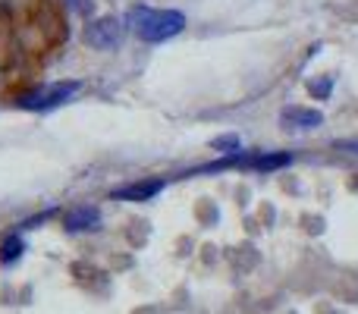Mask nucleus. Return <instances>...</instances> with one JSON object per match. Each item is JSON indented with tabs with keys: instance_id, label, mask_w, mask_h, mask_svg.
<instances>
[{
	"instance_id": "nucleus-1",
	"label": "nucleus",
	"mask_w": 358,
	"mask_h": 314,
	"mask_svg": "<svg viewBox=\"0 0 358 314\" xmlns=\"http://www.w3.org/2000/svg\"><path fill=\"white\" fill-rule=\"evenodd\" d=\"M123 22L138 41L148 44L170 41L185 29V16L179 10H151V6H132Z\"/></svg>"
},
{
	"instance_id": "nucleus-2",
	"label": "nucleus",
	"mask_w": 358,
	"mask_h": 314,
	"mask_svg": "<svg viewBox=\"0 0 358 314\" xmlns=\"http://www.w3.org/2000/svg\"><path fill=\"white\" fill-rule=\"evenodd\" d=\"M82 88L79 79H60V82H48V85H38L31 92L19 94L16 98V107L22 110H54V107L66 104L76 92Z\"/></svg>"
},
{
	"instance_id": "nucleus-3",
	"label": "nucleus",
	"mask_w": 358,
	"mask_h": 314,
	"mask_svg": "<svg viewBox=\"0 0 358 314\" xmlns=\"http://www.w3.org/2000/svg\"><path fill=\"white\" fill-rule=\"evenodd\" d=\"M123 31H126V22H120L117 16H101L85 29V41L98 50H110L123 41Z\"/></svg>"
},
{
	"instance_id": "nucleus-4",
	"label": "nucleus",
	"mask_w": 358,
	"mask_h": 314,
	"mask_svg": "<svg viewBox=\"0 0 358 314\" xmlns=\"http://www.w3.org/2000/svg\"><path fill=\"white\" fill-rule=\"evenodd\" d=\"M280 123L286 126V129H317V126L324 123V113L321 110H311V107H286L283 113H280Z\"/></svg>"
},
{
	"instance_id": "nucleus-5",
	"label": "nucleus",
	"mask_w": 358,
	"mask_h": 314,
	"mask_svg": "<svg viewBox=\"0 0 358 314\" xmlns=\"http://www.w3.org/2000/svg\"><path fill=\"white\" fill-rule=\"evenodd\" d=\"M161 189H164V179H136V183L113 192V198L117 201H148V198L161 195Z\"/></svg>"
},
{
	"instance_id": "nucleus-6",
	"label": "nucleus",
	"mask_w": 358,
	"mask_h": 314,
	"mask_svg": "<svg viewBox=\"0 0 358 314\" xmlns=\"http://www.w3.org/2000/svg\"><path fill=\"white\" fill-rule=\"evenodd\" d=\"M63 227H66L69 233H85V229H98V227H101V210L92 208V204H79V208L66 210V217H63Z\"/></svg>"
},
{
	"instance_id": "nucleus-7",
	"label": "nucleus",
	"mask_w": 358,
	"mask_h": 314,
	"mask_svg": "<svg viewBox=\"0 0 358 314\" xmlns=\"http://www.w3.org/2000/svg\"><path fill=\"white\" fill-rule=\"evenodd\" d=\"M19 255H22V239H19V236H10V239L0 245V264H13Z\"/></svg>"
},
{
	"instance_id": "nucleus-8",
	"label": "nucleus",
	"mask_w": 358,
	"mask_h": 314,
	"mask_svg": "<svg viewBox=\"0 0 358 314\" xmlns=\"http://www.w3.org/2000/svg\"><path fill=\"white\" fill-rule=\"evenodd\" d=\"M210 145H214V148L217 151H227V155H239V138H236V136H223V138H214V142H210Z\"/></svg>"
},
{
	"instance_id": "nucleus-9",
	"label": "nucleus",
	"mask_w": 358,
	"mask_h": 314,
	"mask_svg": "<svg viewBox=\"0 0 358 314\" xmlns=\"http://www.w3.org/2000/svg\"><path fill=\"white\" fill-rule=\"evenodd\" d=\"M340 151H349V155H358V138H346V142H336Z\"/></svg>"
},
{
	"instance_id": "nucleus-10",
	"label": "nucleus",
	"mask_w": 358,
	"mask_h": 314,
	"mask_svg": "<svg viewBox=\"0 0 358 314\" xmlns=\"http://www.w3.org/2000/svg\"><path fill=\"white\" fill-rule=\"evenodd\" d=\"M311 94H327L330 92V82H321V85H317V82H311Z\"/></svg>"
}]
</instances>
